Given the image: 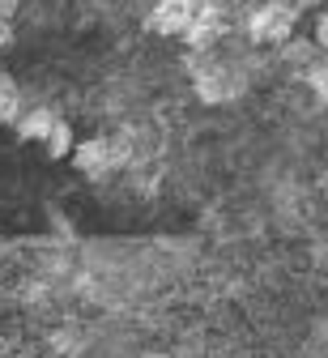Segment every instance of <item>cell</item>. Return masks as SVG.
<instances>
[{"instance_id":"cell-4","label":"cell","mask_w":328,"mask_h":358,"mask_svg":"<svg viewBox=\"0 0 328 358\" xmlns=\"http://www.w3.org/2000/svg\"><path fill=\"white\" fill-rule=\"evenodd\" d=\"M201 5H205V0H158L154 13L145 17V26H150L154 34H166V38H175V34H179V38H183Z\"/></svg>"},{"instance_id":"cell-3","label":"cell","mask_w":328,"mask_h":358,"mask_svg":"<svg viewBox=\"0 0 328 358\" xmlns=\"http://www.w3.org/2000/svg\"><path fill=\"white\" fill-rule=\"evenodd\" d=\"M124 158H128L124 145H120V141H107V137L77 141V150H73V166H77L81 175H90V179H107Z\"/></svg>"},{"instance_id":"cell-8","label":"cell","mask_w":328,"mask_h":358,"mask_svg":"<svg viewBox=\"0 0 328 358\" xmlns=\"http://www.w3.org/2000/svg\"><path fill=\"white\" fill-rule=\"evenodd\" d=\"M43 145H47V158H73V150H77V141H73V128L60 120V124L52 128V137H47Z\"/></svg>"},{"instance_id":"cell-9","label":"cell","mask_w":328,"mask_h":358,"mask_svg":"<svg viewBox=\"0 0 328 358\" xmlns=\"http://www.w3.org/2000/svg\"><path fill=\"white\" fill-rule=\"evenodd\" d=\"M307 85L315 90V99L328 103V56H315V60L307 64Z\"/></svg>"},{"instance_id":"cell-13","label":"cell","mask_w":328,"mask_h":358,"mask_svg":"<svg viewBox=\"0 0 328 358\" xmlns=\"http://www.w3.org/2000/svg\"><path fill=\"white\" fill-rule=\"evenodd\" d=\"M9 43H13V26L0 22V52H9Z\"/></svg>"},{"instance_id":"cell-6","label":"cell","mask_w":328,"mask_h":358,"mask_svg":"<svg viewBox=\"0 0 328 358\" xmlns=\"http://www.w3.org/2000/svg\"><path fill=\"white\" fill-rule=\"evenodd\" d=\"M56 124H60V120H56V111H47V107H30V111H22V120H17L13 128H17V137H22V141H47Z\"/></svg>"},{"instance_id":"cell-1","label":"cell","mask_w":328,"mask_h":358,"mask_svg":"<svg viewBox=\"0 0 328 358\" xmlns=\"http://www.w3.org/2000/svg\"><path fill=\"white\" fill-rule=\"evenodd\" d=\"M192 85H197V99L218 107V103H230L239 94V77H234L226 64L218 60H205L201 52H192Z\"/></svg>"},{"instance_id":"cell-11","label":"cell","mask_w":328,"mask_h":358,"mask_svg":"<svg viewBox=\"0 0 328 358\" xmlns=\"http://www.w3.org/2000/svg\"><path fill=\"white\" fill-rule=\"evenodd\" d=\"M311 38H315L320 52H328V13H315V34Z\"/></svg>"},{"instance_id":"cell-12","label":"cell","mask_w":328,"mask_h":358,"mask_svg":"<svg viewBox=\"0 0 328 358\" xmlns=\"http://www.w3.org/2000/svg\"><path fill=\"white\" fill-rule=\"evenodd\" d=\"M56 350H64V354L81 350V333H56Z\"/></svg>"},{"instance_id":"cell-10","label":"cell","mask_w":328,"mask_h":358,"mask_svg":"<svg viewBox=\"0 0 328 358\" xmlns=\"http://www.w3.org/2000/svg\"><path fill=\"white\" fill-rule=\"evenodd\" d=\"M286 60L311 64V60H315V38H311V43H286Z\"/></svg>"},{"instance_id":"cell-7","label":"cell","mask_w":328,"mask_h":358,"mask_svg":"<svg viewBox=\"0 0 328 358\" xmlns=\"http://www.w3.org/2000/svg\"><path fill=\"white\" fill-rule=\"evenodd\" d=\"M22 120V90L9 73H0V124H17Z\"/></svg>"},{"instance_id":"cell-15","label":"cell","mask_w":328,"mask_h":358,"mask_svg":"<svg viewBox=\"0 0 328 358\" xmlns=\"http://www.w3.org/2000/svg\"><path fill=\"white\" fill-rule=\"evenodd\" d=\"M320 5V0H299V9H315Z\"/></svg>"},{"instance_id":"cell-2","label":"cell","mask_w":328,"mask_h":358,"mask_svg":"<svg viewBox=\"0 0 328 358\" xmlns=\"http://www.w3.org/2000/svg\"><path fill=\"white\" fill-rule=\"evenodd\" d=\"M294 22H299V13L290 5H281V0H273V5H260L248 17V34H252V43H277L281 48V43H290Z\"/></svg>"},{"instance_id":"cell-14","label":"cell","mask_w":328,"mask_h":358,"mask_svg":"<svg viewBox=\"0 0 328 358\" xmlns=\"http://www.w3.org/2000/svg\"><path fill=\"white\" fill-rule=\"evenodd\" d=\"M13 9H17V0H0V22H9Z\"/></svg>"},{"instance_id":"cell-5","label":"cell","mask_w":328,"mask_h":358,"mask_svg":"<svg viewBox=\"0 0 328 358\" xmlns=\"http://www.w3.org/2000/svg\"><path fill=\"white\" fill-rule=\"evenodd\" d=\"M222 30H226V22H222V9H218V5H209V0H205V5L197 9V17H192V26H187L183 43H187V48H192V52H209L213 43L222 38Z\"/></svg>"},{"instance_id":"cell-16","label":"cell","mask_w":328,"mask_h":358,"mask_svg":"<svg viewBox=\"0 0 328 358\" xmlns=\"http://www.w3.org/2000/svg\"><path fill=\"white\" fill-rule=\"evenodd\" d=\"M150 358H171V354H150Z\"/></svg>"}]
</instances>
